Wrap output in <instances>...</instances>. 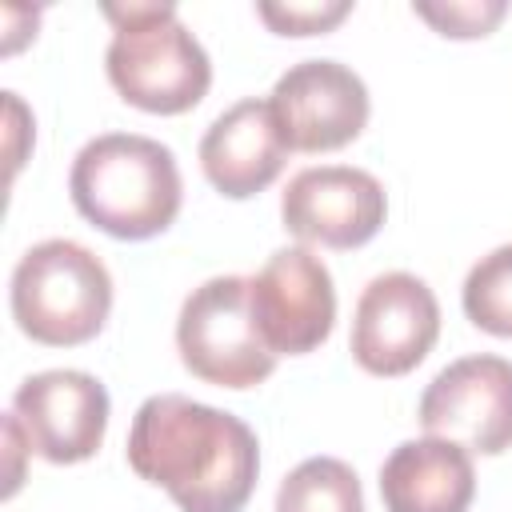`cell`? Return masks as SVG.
I'll return each instance as SVG.
<instances>
[{"label":"cell","instance_id":"ba28073f","mask_svg":"<svg viewBox=\"0 0 512 512\" xmlns=\"http://www.w3.org/2000/svg\"><path fill=\"white\" fill-rule=\"evenodd\" d=\"M440 336V304L412 272H384L368 280L352 312V360L372 376L412 372Z\"/></svg>","mask_w":512,"mask_h":512},{"label":"cell","instance_id":"5b68a950","mask_svg":"<svg viewBox=\"0 0 512 512\" xmlns=\"http://www.w3.org/2000/svg\"><path fill=\"white\" fill-rule=\"evenodd\" d=\"M176 348L184 368L216 388H256L276 368L248 304V276H212L192 288L176 316Z\"/></svg>","mask_w":512,"mask_h":512},{"label":"cell","instance_id":"8992f818","mask_svg":"<svg viewBox=\"0 0 512 512\" xmlns=\"http://www.w3.org/2000/svg\"><path fill=\"white\" fill-rule=\"evenodd\" d=\"M420 428L468 452L496 456L512 444V360L476 352L432 376L420 396Z\"/></svg>","mask_w":512,"mask_h":512},{"label":"cell","instance_id":"8fae6325","mask_svg":"<svg viewBox=\"0 0 512 512\" xmlns=\"http://www.w3.org/2000/svg\"><path fill=\"white\" fill-rule=\"evenodd\" d=\"M272 108L292 152H332L352 144L368 124V88L340 60H300L280 72Z\"/></svg>","mask_w":512,"mask_h":512},{"label":"cell","instance_id":"4fadbf2b","mask_svg":"<svg viewBox=\"0 0 512 512\" xmlns=\"http://www.w3.org/2000/svg\"><path fill=\"white\" fill-rule=\"evenodd\" d=\"M472 496V452L444 436L404 440L380 468V500L388 512H468Z\"/></svg>","mask_w":512,"mask_h":512},{"label":"cell","instance_id":"9a60e30c","mask_svg":"<svg viewBox=\"0 0 512 512\" xmlns=\"http://www.w3.org/2000/svg\"><path fill=\"white\" fill-rule=\"evenodd\" d=\"M460 300H464V316L476 328L512 340V244L492 248L468 268Z\"/></svg>","mask_w":512,"mask_h":512},{"label":"cell","instance_id":"ac0fdd59","mask_svg":"<svg viewBox=\"0 0 512 512\" xmlns=\"http://www.w3.org/2000/svg\"><path fill=\"white\" fill-rule=\"evenodd\" d=\"M4 440H8V452H12V464H8V492H16V484H20V444H28V436H24L20 420H16V412L4 416Z\"/></svg>","mask_w":512,"mask_h":512},{"label":"cell","instance_id":"e0dca14e","mask_svg":"<svg viewBox=\"0 0 512 512\" xmlns=\"http://www.w3.org/2000/svg\"><path fill=\"white\" fill-rule=\"evenodd\" d=\"M256 12L280 36H312V32H324L336 20H344L352 12V4L348 0H328V4H260Z\"/></svg>","mask_w":512,"mask_h":512},{"label":"cell","instance_id":"3957f363","mask_svg":"<svg viewBox=\"0 0 512 512\" xmlns=\"http://www.w3.org/2000/svg\"><path fill=\"white\" fill-rule=\"evenodd\" d=\"M112 44L104 52L112 88L144 112L176 116L204 100L212 60L180 24L176 4H104Z\"/></svg>","mask_w":512,"mask_h":512},{"label":"cell","instance_id":"5bb4252c","mask_svg":"<svg viewBox=\"0 0 512 512\" xmlns=\"http://www.w3.org/2000/svg\"><path fill=\"white\" fill-rule=\"evenodd\" d=\"M276 512H364V492L352 464L336 456H308L280 480Z\"/></svg>","mask_w":512,"mask_h":512},{"label":"cell","instance_id":"6da1fadb","mask_svg":"<svg viewBox=\"0 0 512 512\" xmlns=\"http://www.w3.org/2000/svg\"><path fill=\"white\" fill-rule=\"evenodd\" d=\"M128 464L180 512H240L260 476V444L240 416L160 392L132 416Z\"/></svg>","mask_w":512,"mask_h":512},{"label":"cell","instance_id":"30bf717a","mask_svg":"<svg viewBox=\"0 0 512 512\" xmlns=\"http://www.w3.org/2000/svg\"><path fill=\"white\" fill-rule=\"evenodd\" d=\"M12 412L28 436V452L48 464H80L104 444L108 388L80 368H48L16 388Z\"/></svg>","mask_w":512,"mask_h":512},{"label":"cell","instance_id":"9c48e42d","mask_svg":"<svg viewBox=\"0 0 512 512\" xmlns=\"http://www.w3.org/2000/svg\"><path fill=\"white\" fill-rule=\"evenodd\" d=\"M388 216L384 184L352 164L304 168L288 180L280 196L284 228L304 244L324 248H360L368 244Z\"/></svg>","mask_w":512,"mask_h":512},{"label":"cell","instance_id":"7c38bea8","mask_svg":"<svg viewBox=\"0 0 512 512\" xmlns=\"http://www.w3.org/2000/svg\"><path fill=\"white\" fill-rule=\"evenodd\" d=\"M288 152L292 148L284 140L272 100L244 96L208 124L200 140V168L216 192L248 200L284 172Z\"/></svg>","mask_w":512,"mask_h":512},{"label":"cell","instance_id":"277c9868","mask_svg":"<svg viewBox=\"0 0 512 512\" xmlns=\"http://www.w3.org/2000/svg\"><path fill=\"white\" fill-rule=\"evenodd\" d=\"M112 312V276L76 240H40L12 268V320L52 348L92 340Z\"/></svg>","mask_w":512,"mask_h":512},{"label":"cell","instance_id":"2e32d148","mask_svg":"<svg viewBox=\"0 0 512 512\" xmlns=\"http://www.w3.org/2000/svg\"><path fill=\"white\" fill-rule=\"evenodd\" d=\"M416 16H424L436 32L456 36V40H472V36H488L508 4L504 0H448V4H412Z\"/></svg>","mask_w":512,"mask_h":512},{"label":"cell","instance_id":"52a82bcc","mask_svg":"<svg viewBox=\"0 0 512 512\" xmlns=\"http://www.w3.org/2000/svg\"><path fill=\"white\" fill-rule=\"evenodd\" d=\"M248 304L276 356H304L320 348L336 324L332 272L304 244L272 252L264 268L248 276Z\"/></svg>","mask_w":512,"mask_h":512},{"label":"cell","instance_id":"7a4b0ae2","mask_svg":"<svg viewBox=\"0 0 512 512\" xmlns=\"http://www.w3.org/2000/svg\"><path fill=\"white\" fill-rule=\"evenodd\" d=\"M68 192L76 212L116 240L160 236L184 200L172 148L136 132L88 140L72 160Z\"/></svg>","mask_w":512,"mask_h":512}]
</instances>
